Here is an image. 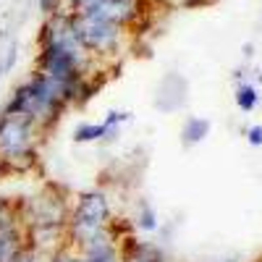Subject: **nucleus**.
I'll list each match as a JSON object with an SVG mask.
<instances>
[{
  "label": "nucleus",
  "instance_id": "nucleus-1",
  "mask_svg": "<svg viewBox=\"0 0 262 262\" xmlns=\"http://www.w3.org/2000/svg\"><path fill=\"white\" fill-rule=\"evenodd\" d=\"M71 105H74L71 95L66 92L58 81L34 71V76H29L24 84H18L13 90V95L3 105V113H13V116L27 118L42 131V134H48V131H53L63 121L66 111H69Z\"/></svg>",
  "mask_w": 262,
  "mask_h": 262
},
{
  "label": "nucleus",
  "instance_id": "nucleus-2",
  "mask_svg": "<svg viewBox=\"0 0 262 262\" xmlns=\"http://www.w3.org/2000/svg\"><path fill=\"white\" fill-rule=\"evenodd\" d=\"M113 196L105 189H86L79 191L71 200L69 223H66V247L81 249L84 244L95 242L97 236H105L113 231L116 223Z\"/></svg>",
  "mask_w": 262,
  "mask_h": 262
},
{
  "label": "nucleus",
  "instance_id": "nucleus-3",
  "mask_svg": "<svg viewBox=\"0 0 262 262\" xmlns=\"http://www.w3.org/2000/svg\"><path fill=\"white\" fill-rule=\"evenodd\" d=\"M45 134L27 118L0 111V170L29 173L39 165V147Z\"/></svg>",
  "mask_w": 262,
  "mask_h": 262
},
{
  "label": "nucleus",
  "instance_id": "nucleus-4",
  "mask_svg": "<svg viewBox=\"0 0 262 262\" xmlns=\"http://www.w3.org/2000/svg\"><path fill=\"white\" fill-rule=\"evenodd\" d=\"M71 194L60 184L50 181L37 194L18 202V215L24 221V228H63L69 223Z\"/></svg>",
  "mask_w": 262,
  "mask_h": 262
},
{
  "label": "nucleus",
  "instance_id": "nucleus-5",
  "mask_svg": "<svg viewBox=\"0 0 262 262\" xmlns=\"http://www.w3.org/2000/svg\"><path fill=\"white\" fill-rule=\"evenodd\" d=\"M69 21H71V29L76 34V39L84 45V50L95 58H107V55H116L121 42H123V34L126 29L118 27V24H111V21H102V18H95V16H86V13H69Z\"/></svg>",
  "mask_w": 262,
  "mask_h": 262
},
{
  "label": "nucleus",
  "instance_id": "nucleus-6",
  "mask_svg": "<svg viewBox=\"0 0 262 262\" xmlns=\"http://www.w3.org/2000/svg\"><path fill=\"white\" fill-rule=\"evenodd\" d=\"M134 123L131 111H107L100 121H79L71 128L74 144H116L123 128Z\"/></svg>",
  "mask_w": 262,
  "mask_h": 262
},
{
  "label": "nucleus",
  "instance_id": "nucleus-7",
  "mask_svg": "<svg viewBox=\"0 0 262 262\" xmlns=\"http://www.w3.org/2000/svg\"><path fill=\"white\" fill-rule=\"evenodd\" d=\"M27 249V231L18 215V205H8L0 217V262H13Z\"/></svg>",
  "mask_w": 262,
  "mask_h": 262
},
{
  "label": "nucleus",
  "instance_id": "nucleus-8",
  "mask_svg": "<svg viewBox=\"0 0 262 262\" xmlns=\"http://www.w3.org/2000/svg\"><path fill=\"white\" fill-rule=\"evenodd\" d=\"M76 11L102 18V21H111V24H118L126 29L139 16V0H90V3H84Z\"/></svg>",
  "mask_w": 262,
  "mask_h": 262
},
{
  "label": "nucleus",
  "instance_id": "nucleus-9",
  "mask_svg": "<svg viewBox=\"0 0 262 262\" xmlns=\"http://www.w3.org/2000/svg\"><path fill=\"white\" fill-rule=\"evenodd\" d=\"M186 100H189V81L176 71H168L158 84L152 105H155L158 113H179L186 105Z\"/></svg>",
  "mask_w": 262,
  "mask_h": 262
},
{
  "label": "nucleus",
  "instance_id": "nucleus-10",
  "mask_svg": "<svg viewBox=\"0 0 262 262\" xmlns=\"http://www.w3.org/2000/svg\"><path fill=\"white\" fill-rule=\"evenodd\" d=\"M79 254L84 257V262H123V249H121V238L116 236V231L97 236L95 242L84 244L79 249Z\"/></svg>",
  "mask_w": 262,
  "mask_h": 262
},
{
  "label": "nucleus",
  "instance_id": "nucleus-11",
  "mask_svg": "<svg viewBox=\"0 0 262 262\" xmlns=\"http://www.w3.org/2000/svg\"><path fill=\"white\" fill-rule=\"evenodd\" d=\"M212 131V121L205 118V116H186L181 121V128H179V142L184 149H191V147H200Z\"/></svg>",
  "mask_w": 262,
  "mask_h": 262
},
{
  "label": "nucleus",
  "instance_id": "nucleus-12",
  "mask_svg": "<svg viewBox=\"0 0 262 262\" xmlns=\"http://www.w3.org/2000/svg\"><path fill=\"white\" fill-rule=\"evenodd\" d=\"M131 226H134L139 233L144 236H152L160 231V215L155 210V205H152L147 196H139V200L134 202V212H131Z\"/></svg>",
  "mask_w": 262,
  "mask_h": 262
},
{
  "label": "nucleus",
  "instance_id": "nucleus-13",
  "mask_svg": "<svg viewBox=\"0 0 262 262\" xmlns=\"http://www.w3.org/2000/svg\"><path fill=\"white\" fill-rule=\"evenodd\" d=\"M259 90L252 84V81H242V84H236V92H233V102L236 107L242 113H254L257 107H259Z\"/></svg>",
  "mask_w": 262,
  "mask_h": 262
},
{
  "label": "nucleus",
  "instance_id": "nucleus-14",
  "mask_svg": "<svg viewBox=\"0 0 262 262\" xmlns=\"http://www.w3.org/2000/svg\"><path fill=\"white\" fill-rule=\"evenodd\" d=\"M48 262H84V257H81L76 249H71V247H63V249L53 252V254L48 257Z\"/></svg>",
  "mask_w": 262,
  "mask_h": 262
},
{
  "label": "nucleus",
  "instance_id": "nucleus-15",
  "mask_svg": "<svg viewBox=\"0 0 262 262\" xmlns=\"http://www.w3.org/2000/svg\"><path fill=\"white\" fill-rule=\"evenodd\" d=\"M13 262H48V254H42V252H37V249L27 247V249L21 252Z\"/></svg>",
  "mask_w": 262,
  "mask_h": 262
},
{
  "label": "nucleus",
  "instance_id": "nucleus-16",
  "mask_svg": "<svg viewBox=\"0 0 262 262\" xmlns=\"http://www.w3.org/2000/svg\"><path fill=\"white\" fill-rule=\"evenodd\" d=\"M247 142L252 144V147H262V123H254V126H249L247 131Z\"/></svg>",
  "mask_w": 262,
  "mask_h": 262
},
{
  "label": "nucleus",
  "instance_id": "nucleus-17",
  "mask_svg": "<svg viewBox=\"0 0 262 262\" xmlns=\"http://www.w3.org/2000/svg\"><path fill=\"white\" fill-rule=\"evenodd\" d=\"M13 63H16V48H11L3 58H0V79H3V76L13 69Z\"/></svg>",
  "mask_w": 262,
  "mask_h": 262
},
{
  "label": "nucleus",
  "instance_id": "nucleus-18",
  "mask_svg": "<svg viewBox=\"0 0 262 262\" xmlns=\"http://www.w3.org/2000/svg\"><path fill=\"white\" fill-rule=\"evenodd\" d=\"M39 8H42V13H48V16H58L60 0H39Z\"/></svg>",
  "mask_w": 262,
  "mask_h": 262
},
{
  "label": "nucleus",
  "instance_id": "nucleus-19",
  "mask_svg": "<svg viewBox=\"0 0 262 262\" xmlns=\"http://www.w3.org/2000/svg\"><path fill=\"white\" fill-rule=\"evenodd\" d=\"M202 262H238L233 257H210V259H202Z\"/></svg>",
  "mask_w": 262,
  "mask_h": 262
},
{
  "label": "nucleus",
  "instance_id": "nucleus-20",
  "mask_svg": "<svg viewBox=\"0 0 262 262\" xmlns=\"http://www.w3.org/2000/svg\"><path fill=\"white\" fill-rule=\"evenodd\" d=\"M69 3H71V6H74V8H81V6H84V3H90V0H69Z\"/></svg>",
  "mask_w": 262,
  "mask_h": 262
},
{
  "label": "nucleus",
  "instance_id": "nucleus-21",
  "mask_svg": "<svg viewBox=\"0 0 262 262\" xmlns=\"http://www.w3.org/2000/svg\"><path fill=\"white\" fill-rule=\"evenodd\" d=\"M8 205H11V202H6V200H0V217H3V212L8 210Z\"/></svg>",
  "mask_w": 262,
  "mask_h": 262
}]
</instances>
